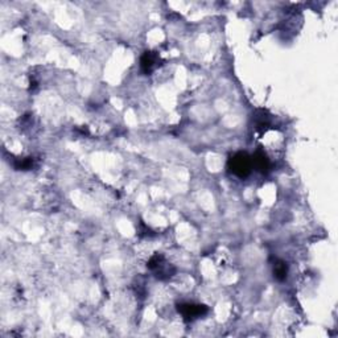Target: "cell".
<instances>
[{
    "label": "cell",
    "mask_w": 338,
    "mask_h": 338,
    "mask_svg": "<svg viewBox=\"0 0 338 338\" xmlns=\"http://www.w3.org/2000/svg\"><path fill=\"white\" fill-rule=\"evenodd\" d=\"M148 268L154 272L155 276L160 280H166L175 275L176 270L172 265H169L161 254H156L148 261Z\"/></svg>",
    "instance_id": "2"
},
{
    "label": "cell",
    "mask_w": 338,
    "mask_h": 338,
    "mask_svg": "<svg viewBox=\"0 0 338 338\" xmlns=\"http://www.w3.org/2000/svg\"><path fill=\"white\" fill-rule=\"evenodd\" d=\"M160 59L155 52H145L140 60V68L144 74H151L157 68Z\"/></svg>",
    "instance_id": "5"
},
{
    "label": "cell",
    "mask_w": 338,
    "mask_h": 338,
    "mask_svg": "<svg viewBox=\"0 0 338 338\" xmlns=\"http://www.w3.org/2000/svg\"><path fill=\"white\" fill-rule=\"evenodd\" d=\"M178 313L181 314L186 321H193L200 318L208 313V307L203 304H194V303H184L177 307Z\"/></svg>",
    "instance_id": "3"
},
{
    "label": "cell",
    "mask_w": 338,
    "mask_h": 338,
    "mask_svg": "<svg viewBox=\"0 0 338 338\" xmlns=\"http://www.w3.org/2000/svg\"><path fill=\"white\" fill-rule=\"evenodd\" d=\"M228 166L230 169V172L237 176V177H247L252 171L251 156L246 154V152H237V154L233 155L229 159Z\"/></svg>",
    "instance_id": "1"
},
{
    "label": "cell",
    "mask_w": 338,
    "mask_h": 338,
    "mask_svg": "<svg viewBox=\"0 0 338 338\" xmlns=\"http://www.w3.org/2000/svg\"><path fill=\"white\" fill-rule=\"evenodd\" d=\"M251 160H252V168H255L258 172L267 173L268 171H270L271 168L270 159H268L267 155H266L263 151H260V149L252 155Z\"/></svg>",
    "instance_id": "4"
},
{
    "label": "cell",
    "mask_w": 338,
    "mask_h": 338,
    "mask_svg": "<svg viewBox=\"0 0 338 338\" xmlns=\"http://www.w3.org/2000/svg\"><path fill=\"white\" fill-rule=\"evenodd\" d=\"M34 165V160L32 157H25V159H22V160H17V163L15 164L16 169L18 171H29V169L33 168Z\"/></svg>",
    "instance_id": "7"
},
{
    "label": "cell",
    "mask_w": 338,
    "mask_h": 338,
    "mask_svg": "<svg viewBox=\"0 0 338 338\" xmlns=\"http://www.w3.org/2000/svg\"><path fill=\"white\" fill-rule=\"evenodd\" d=\"M272 272H274V277L277 281H284L288 276V266L286 261L276 260L272 267Z\"/></svg>",
    "instance_id": "6"
}]
</instances>
